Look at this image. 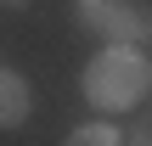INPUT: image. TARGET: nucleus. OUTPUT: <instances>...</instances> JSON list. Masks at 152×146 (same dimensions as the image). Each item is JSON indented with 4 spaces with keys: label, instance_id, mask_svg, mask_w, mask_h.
Listing matches in <instances>:
<instances>
[{
    "label": "nucleus",
    "instance_id": "nucleus-1",
    "mask_svg": "<svg viewBox=\"0 0 152 146\" xmlns=\"http://www.w3.org/2000/svg\"><path fill=\"white\" fill-rule=\"evenodd\" d=\"M85 96H90L102 113L141 107V96H147V56H141L135 45H107V51L85 68Z\"/></svg>",
    "mask_w": 152,
    "mask_h": 146
},
{
    "label": "nucleus",
    "instance_id": "nucleus-2",
    "mask_svg": "<svg viewBox=\"0 0 152 146\" xmlns=\"http://www.w3.org/2000/svg\"><path fill=\"white\" fill-rule=\"evenodd\" d=\"M79 28H90V34H102V39H113V45H124V39H147V23H141V11L130 6V0H79Z\"/></svg>",
    "mask_w": 152,
    "mask_h": 146
},
{
    "label": "nucleus",
    "instance_id": "nucleus-3",
    "mask_svg": "<svg viewBox=\"0 0 152 146\" xmlns=\"http://www.w3.org/2000/svg\"><path fill=\"white\" fill-rule=\"evenodd\" d=\"M28 113H34V90H28V79L11 73V68H0V129H23Z\"/></svg>",
    "mask_w": 152,
    "mask_h": 146
},
{
    "label": "nucleus",
    "instance_id": "nucleus-4",
    "mask_svg": "<svg viewBox=\"0 0 152 146\" xmlns=\"http://www.w3.org/2000/svg\"><path fill=\"white\" fill-rule=\"evenodd\" d=\"M68 146H124V141H118L113 124H79V129L68 135Z\"/></svg>",
    "mask_w": 152,
    "mask_h": 146
},
{
    "label": "nucleus",
    "instance_id": "nucleus-5",
    "mask_svg": "<svg viewBox=\"0 0 152 146\" xmlns=\"http://www.w3.org/2000/svg\"><path fill=\"white\" fill-rule=\"evenodd\" d=\"M124 146H152V129H147V124H135V129L124 135Z\"/></svg>",
    "mask_w": 152,
    "mask_h": 146
},
{
    "label": "nucleus",
    "instance_id": "nucleus-6",
    "mask_svg": "<svg viewBox=\"0 0 152 146\" xmlns=\"http://www.w3.org/2000/svg\"><path fill=\"white\" fill-rule=\"evenodd\" d=\"M0 6H28V0H0Z\"/></svg>",
    "mask_w": 152,
    "mask_h": 146
}]
</instances>
